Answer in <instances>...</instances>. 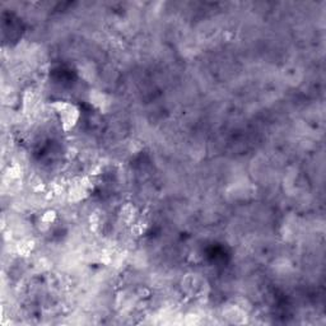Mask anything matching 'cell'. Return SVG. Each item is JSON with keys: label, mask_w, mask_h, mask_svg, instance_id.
Returning a JSON list of instances; mask_svg holds the SVG:
<instances>
[{"label": "cell", "mask_w": 326, "mask_h": 326, "mask_svg": "<svg viewBox=\"0 0 326 326\" xmlns=\"http://www.w3.org/2000/svg\"><path fill=\"white\" fill-rule=\"evenodd\" d=\"M56 114L59 115L60 121H62V127L64 131H69V130L74 129L75 125L79 120V109L71 102H66V101H56L51 105Z\"/></svg>", "instance_id": "1"}, {"label": "cell", "mask_w": 326, "mask_h": 326, "mask_svg": "<svg viewBox=\"0 0 326 326\" xmlns=\"http://www.w3.org/2000/svg\"><path fill=\"white\" fill-rule=\"evenodd\" d=\"M89 100H91L92 105H93L94 107H97L98 110H101V111H106L110 107L109 97H107L105 93H102V92L100 91H96V89L91 91V93H89Z\"/></svg>", "instance_id": "2"}, {"label": "cell", "mask_w": 326, "mask_h": 326, "mask_svg": "<svg viewBox=\"0 0 326 326\" xmlns=\"http://www.w3.org/2000/svg\"><path fill=\"white\" fill-rule=\"evenodd\" d=\"M55 218H56V213L54 212V210H49V212H46L44 215H42V223L51 224L54 220H55Z\"/></svg>", "instance_id": "3"}]
</instances>
